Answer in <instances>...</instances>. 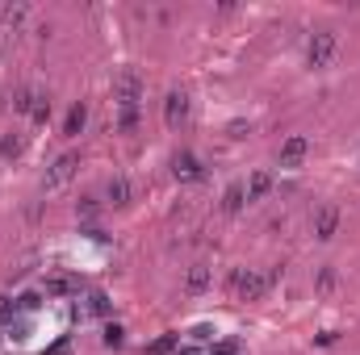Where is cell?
Wrapping results in <instances>:
<instances>
[{"mask_svg": "<svg viewBox=\"0 0 360 355\" xmlns=\"http://www.w3.org/2000/svg\"><path fill=\"white\" fill-rule=\"evenodd\" d=\"M113 100H117L122 109H138V100H143V80H138L134 67H122V71H117V80H113Z\"/></svg>", "mask_w": 360, "mask_h": 355, "instance_id": "1", "label": "cell"}, {"mask_svg": "<svg viewBox=\"0 0 360 355\" xmlns=\"http://www.w3.org/2000/svg\"><path fill=\"white\" fill-rule=\"evenodd\" d=\"M277 276H281V272H273V276H260V272H231V289H235L243 301H260Z\"/></svg>", "mask_w": 360, "mask_h": 355, "instance_id": "2", "label": "cell"}, {"mask_svg": "<svg viewBox=\"0 0 360 355\" xmlns=\"http://www.w3.org/2000/svg\"><path fill=\"white\" fill-rule=\"evenodd\" d=\"M336 50H340V38H336L331 29H319V33L310 38V46H306V63H310V67H327V63L336 59Z\"/></svg>", "mask_w": 360, "mask_h": 355, "instance_id": "3", "label": "cell"}, {"mask_svg": "<svg viewBox=\"0 0 360 355\" xmlns=\"http://www.w3.org/2000/svg\"><path fill=\"white\" fill-rule=\"evenodd\" d=\"M75 167H80V155H75V151H63V155H59V159L50 163V172L42 176V188H46V192L63 188V184H67V180L75 176Z\"/></svg>", "mask_w": 360, "mask_h": 355, "instance_id": "4", "label": "cell"}, {"mask_svg": "<svg viewBox=\"0 0 360 355\" xmlns=\"http://www.w3.org/2000/svg\"><path fill=\"white\" fill-rule=\"evenodd\" d=\"M25 13H29L25 4H4V8H0V54H4V50H8V42L17 38V29H21Z\"/></svg>", "mask_w": 360, "mask_h": 355, "instance_id": "5", "label": "cell"}, {"mask_svg": "<svg viewBox=\"0 0 360 355\" xmlns=\"http://www.w3.org/2000/svg\"><path fill=\"white\" fill-rule=\"evenodd\" d=\"M340 234V209L336 205H323L319 213H315V239L319 243H331Z\"/></svg>", "mask_w": 360, "mask_h": 355, "instance_id": "6", "label": "cell"}, {"mask_svg": "<svg viewBox=\"0 0 360 355\" xmlns=\"http://www.w3.org/2000/svg\"><path fill=\"white\" fill-rule=\"evenodd\" d=\"M185 117H189V96H185V92H168V100H164V121H168V130H180Z\"/></svg>", "mask_w": 360, "mask_h": 355, "instance_id": "7", "label": "cell"}, {"mask_svg": "<svg viewBox=\"0 0 360 355\" xmlns=\"http://www.w3.org/2000/svg\"><path fill=\"white\" fill-rule=\"evenodd\" d=\"M172 172H176V180H185V184H193V180H201V176H206L201 159H197V155H189V151H180V155L172 159Z\"/></svg>", "mask_w": 360, "mask_h": 355, "instance_id": "8", "label": "cell"}, {"mask_svg": "<svg viewBox=\"0 0 360 355\" xmlns=\"http://www.w3.org/2000/svg\"><path fill=\"white\" fill-rule=\"evenodd\" d=\"M306 155H310V142H306L302 134H294V138L281 142V167H298Z\"/></svg>", "mask_w": 360, "mask_h": 355, "instance_id": "9", "label": "cell"}, {"mask_svg": "<svg viewBox=\"0 0 360 355\" xmlns=\"http://www.w3.org/2000/svg\"><path fill=\"white\" fill-rule=\"evenodd\" d=\"M84 121H88V105H84V100H75V105L67 109V121H63V134H67V138H75V134L84 130Z\"/></svg>", "mask_w": 360, "mask_h": 355, "instance_id": "10", "label": "cell"}, {"mask_svg": "<svg viewBox=\"0 0 360 355\" xmlns=\"http://www.w3.org/2000/svg\"><path fill=\"white\" fill-rule=\"evenodd\" d=\"M105 197H109L117 209H126V205H130V184H126V176H113L109 188H105Z\"/></svg>", "mask_w": 360, "mask_h": 355, "instance_id": "11", "label": "cell"}, {"mask_svg": "<svg viewBox=\"0 0 360 355\" xmlns=\"http://www.w3.org/2000/svg\"><path fill=\"white\" fill-rule=\"evenodd\" d=\"M185 289H189V293H206V289H210V268H206V264H193L189 276H185Z\"/></svg>", "mask_w": 360, "mask_h": 355, "instance_id": "12", "label": "cell"}, {"mask_svg": "<svg viewBox=\"0 0 360 355\" xmlns=\"http://www.w3.org/2000/svg\"><path fill=\"white\" fill-rule=\"evenodd\" d=\"M243 205H247V188L243 184H231L226 197H222V213H239Z\"/></svg>", "mask_w": 360, "mask_h": 355, "instance_id": "13", "label": "cell"}, {"mask_svg": "<svg viewBox=\"0 0 360 355\" xmlns=\"http://www.w3.org/2000/svg\"><path fill=\"white\" fill-rule=\"evenodd\" d=\"M268 188H273V176H268V172H256V176L247 180V201H260V197H268Z\"/></svg>", "mask_w": 360, "mask_h": 355, "instance_id": "14", "label": "cell"}, {"mask_svg": "<svg viewBox=\"0 0 360 355\" xmlns=\"http://www.w3.org/2000/svg\"><path fill=\"white\" fill-rule=\"evenodd\" d=\"M21 151H25V142H21V134H17V130L0 138V155H4V159H17Z\"/></svg>", "mask_w": 360, "mask_h": 355, "instance_id": "15", "label": "cell"}, {"mask_svg": "<svg viewBox=\"0 0 360 355\" xmlns=\"http://www.w3.org/2000/svg\"><path fill=\"white\" fill-rule=\"evenodd\" d=\"M46 293H50V297H67V293H75V280H71V276H50V280H46Z\"/></svg>", "mask_w": 360, "mask_h": 355, "instance_id": "16", "label": "cell"}, {"mask_svg": "<svg viewBox=\"0 0 360 355\" xmlns=\"http://www.w3.org/2000/svg\"><path fill=\"white\" fill-rule=\"evenodd\" d=\"M34 100H38V92H29V88H17V92H13V109H17V113H29Z\"/></svg>", "mask_w": 360, "mask_h": 355, "instance_id": "17", "label": "cell"}, {"mask_svg": "<svg viewBox=\"0 0 360 355\" xmlns=\"http://www.w3.org/2000/svg\"><path fill=\"white\" fill-rule=\"evenodd\" d=\"M29 117H34V121L42 126V121L50 117V100H46V96H38V100H34V109H29Z\"/></svg>", "mask_w": 360, "mask_h": 355, "instance_id": "18", "label": "cell"}, {"mask_svg": "<svg viewBox=\"0 0 360 355\" xmlns=\"http://www.w3.org/2000/svg\"><path fill=\"white\" fill-rule=\"evenodd\" d=\"M336 285H340V276H336V268H323V272H319V293H331Z\"/></svg>", "mask_w": 360, "mask_h": 355, "instance_id": "19", "label": "cell"}, {"mask_svg": "<svg viewBox=\"0 0 360 355\" xmlns=\"http://www.w3.org/2000/svg\"><path fill=\"white\" fill-rule=\"evenodd\" d=\"M88 314H109V297L105 293H88Z\"/></svg>", "mask_w": 360, "mask_h": 355, "instance_id": "20", "label": "cell"}, {"mask_svg": "<svg viewBox=\"0 0 360 355\" xmlns=\"http://www.w3.org/2000/svg\"><path fill=\"white\" fill-rule=\"evenodd\" d=\"M168 352H176V335H164V339L151 343V355H168Z\"/></svg>", "mask_w": 360, "mask_h": 355, "instance_id": "21", "label": "cell"}, {"mask_svg": "<svg viewBox=\"0 0 360 355\" xmlns=\"http://www.w3.org/2000/svg\"><path fill=\"white\" fill-rule=\"evenodd\" d=\"M126 343V331L122 326H105V347H122Z\"/></svg>", "mask_w": 360, "mask_h": 355, "instance_id": "22", "label": "cell"}, {"mask_svg": "<svg viewBox=\"0 0 360 355\" xmlns=\"http://www.w3.org/2000/svg\"><path fill=\"white\" fill-rule=\"evenodd\" d=\"M134 126H138V109H122V130L130 134Z\"/></svg>", "mask_w": 360, "mask_h": 355, "instance_id": "23", "label": "cell"}, {"mask_svg": "<svg viewBox=\"0 0 360 355\" xmlns=\"http://www.w3.org/2000/svg\"><path fill=\"white\" fill-rule=\"evenodd\" d=\"M13 314H17V305L8 297H0V322H13Z\"/></svg>", "mask_w": 360, "mask_h": 355, "instance_id": "24", "label": "cell"}, {"mask_svg": "<svg viewBox=\"0 0 360 355\" xmlns=\"http://www.w3.org/2000/svg\"><path fill=\"white\" fill-rule=\"evenodd\" d=\"M38 305H42V297H38V293H25V297H21V310H38Z\"/></svg>", "mask_w": 360, "mask_h": 355, "instance_id": "25", "label": "cell"}, {"mask_svg": "<svg viewBox=\"0 0 360 355\" xmlns=\"http://www.w3.org/2000/svg\"><path fill=\"white\" fill-rule=\"evenodd\" d=\"M214 352H218V355H235V352H239V347H235V343H218Z\"/></svg>", "mask_w": 360, "mask_h": 355, "instance_id": "26", "label": "cell"}, {"mask_svg": "<svg viewBox=\"0 0 360 355\" xmlns=\"http://www.w3.org/2000/svg\"><path fill=\"white\" fill-rule=\"evenodd\" d=\"M63 352H67V339H59V343H55V347H50L46 355H63Z\"/></svg>", "mask_w": 360, "mask_h": 355, "instance_id": "27", "label": "cell"}, {"mask_svg": "<svg viewBox=\"0 0 360 355\" xmlns=\"http://www.w3.org/2000/svg\"><path fill=\"white\" fill-rule=\"evenodd\" d=\"M180 355H201V352H193V347H185V352H180Z\"/></svg>", "mask_w": 360, "mask_h": 355, "instance_id": "28", "label": "cell"}]
</instances>
